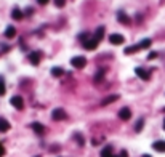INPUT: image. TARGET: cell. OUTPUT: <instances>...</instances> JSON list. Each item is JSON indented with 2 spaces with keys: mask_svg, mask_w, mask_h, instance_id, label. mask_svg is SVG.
<instances>
[{
  "mask_svg": "<svg viewBox=\"0 0 165 157\" xmlns=\"http://www.w3.org/2000/svg\"><path fill=\"white\" fill-rule=\"evenodd\" d=\"M71 64L75 69H84L87 66V58H85V56H75V58L71 60Z\"/></svg>",
  "mask_w": 165,
  "mask_h": 157,
  "instance_id": "cell-1",
  "label": "cell"
},
{
  "mask_svg": "<svg viewBox=\"0 0 165 157\" xmlns=\"http://www.w3.org/2000/svg\"><path fill=\"white\" fill-rule=\"evenodd\" d=\"M109 42H111L112 45H122L123 42H125V39H123V35H120V34H111L109 35Z\"/></svg>",
  "mask_w": 165,
  "mask_h": 157,
  "instance_id": "cell-3",
  "label": "cell"
},
{
  "mask_svg": "<svg viewBox=\"0 0 165 157\" xmlns=\"http://www.w3.org/2000/svg\"><path fill=\"white\" fill-rule=\"evenodd\" d=\"M40 56H42V53H40V51H32V53H29V61H31V64L37 66V64L40 63Z\"/></svg>",
  "mask_w": 165,
  "mask_h": 157,
  "instance_id": "cell-6",
  "label": "cell"
},
{
  "mask_svg": "<svg viewBox=\"0 0 165 157\" xmlns=\"http://www.w3.org/2000/svg\"><path fill=\"white\" fill-rule=\"evenodd\" d=\"M103 76H104V69H100V72L96 74V77H95V82H100L103 79Z\"/></svg>",
  "mask_w": 165,
  "mask_h": 157,
  "instance_id": "cell-21",
  "label": "cell"
},
{
  "mask_svg": "<svg viewBox=\"0 0 165 157\" xmlns=\"http://www.w3.org/2000/svg\"><path fill=\"white\" fill-rule=\"evenodd\" d=\"M117 18H119V21H120L122 24H130V18H128V16H127L122 10H120V11H117Z\"/></svg>",
  "mask_w": 165,
  "mask_h": 157,
  "instance_id": "cell-9",
  "label": "cell"
},
{
  "mask_svg": "<svg viewBox=\"0 0 165 157\" xmlns=\"http://www.w3.org/2000/svg\"><path fill=\"white\" fill-rule=\"evenodd\" d=\"M32 128H34V132L39 133V135H42V133L45 132L44 125H42V123H39V122H34V123H32Z\"/></svg>",
  "mask_w": 165,
  "mask_h": 157,
  "instance_id": "cell-13",
  "label": "cell"
},
{
  "mask_svg": "<svg viewBox=\"0 0 165 157\" xmlns=\"http://www.w3.org/2000/svg\"><path fill=\"white\" fill-rule=\"evenodd\" d=\"M103 35H104V27H103V26H100L98 29H96V32H95V37H93V39L100 42V40L103 39Z\"/></svg>",
  "mask_w": 165,
  "mask_h": 157,
  "instance_id": "cell-14",
  "label": "cell"
},
{
  "mask_svg": "<svg viewBox=\"0 0 165 157\" xmlns=\"http://www.w3.org/2000/svg\"><path fill=\"white\" fill-rule=\"evenodd\" d=\"M10 103H11V106H15L18 111L24 109V101H23L21 96H13V98L10 99Z\"/></svg>",
  "mask_w": 165,
  "mask_h": 157,
  "instance_id": "cell-2",
  "label": "cell"
},
{
  "mask_svg": "<svg viewBox=\"0 0 165 157\" xmlns=\"http://www.w3.org/2000/svg\"><path fill=\"white\" fill-rule=\"evenodd\" d=\"M64 72H63V69L61 67H53L51 69V76H54V77H61Z\"/></svg>",
  "mask_w": 165,
  "mask_h": 157,
  "instance_id": "cell-19",
  "label": "cell"
},
{
  "mask_svg": "<svg viewBox=\"0 0 165 157\" xmlns=\"http://www.w3.org/2000/svg\"><path fill=\"white\" fill-rule=\"evenodd\" d=\"M54 5H56L58 8H63L66 5V0H54Z\"/></svg>",
  "mask_w": 165,
  "mask_h": 157,
  "instance_id": "cell-22",
  "label": "cell"
},
{
  "mask_svg": "<svg viewBox=\"0 0 165 157\" xmlns=\"http://www.w3.org/2000/svg\"><path fill=\"white\" fill-rule=\"evenodd\" d=\"M151 39H144V40H141L140 44H136V47H138V50H146V48H149L151 47Z\"/></svg>",
  "mask_w": 165,
  "mask_h": 157,
  "instance_id": "cell-10",
  "label": "cell"
},
{
  "mask_svg": "<svg viewBox=\"0 0 165 157\" xmlns=\"http://www.w3.org/2000/svg\"><path fill=\"white\" fill-rule=\"evenodd\" d=\"M135 72H136V76H138L140 79H143V80H149L151 79V72L146 71V69H143V67H136Z\"/></svg>",
  "mask_w": 165,
  "mask_h": 157,
  "instance_id": "cell-5",
  "label": "cell"
},
{
  "mask_svg": "<svg viewBox=\"0 0 165 157\" xmlns=\"http://www.w3.org/2000/svg\"><path fill=\"white\" fill-rule=\"evenodd\" d=\"M114 154H112V148L111 146H107V148H104L103 151H101V157H112Z\"/></svg>",
  "mask_w": 165,
  "mask_h": 157,
  "instance_id": "cell-17",
  "label": "cell"
},
{
  "mask_svg": "<svg viewBox=\"0 0 165 157\" xmlns=\"http://www.w3.org/2000/svg\"><path fill=\"white\" fill-rule=\"evenodd\" d=\"M143 157H151V155H149V154H144V155H143Z\"/></svg>",
  "mask_w": 165,
  "mask_h": 157,
  "instance_id": "cell-27",
  "label": "cell"
},
{
  "mask_svg": "<svg viewBox=\"0 0 165 157\" xmlns=\"http://www.w3.org/2000/svg\"><path fill=\"white\" fill-rule=\"evenodd\" d=\"M119 117H120L122 120H130V117H131V111H130L128 107H122V109L119 111Z\"/></svg>",
  "mask_w": 165,
  "mask_h": 157,
  "instance_id": "cell-7",
  "label": "cell"
},
{
  "mask_svg": "<svg viewBox=\"0 0 165 157\" xmlns=\"http://www.w3.org/2000/svg\"><path fill=\"white\" fill-rule=\"evenodd\" d=\"M84 47H85L87 50H96V47H98V40H95V39L85 40V42H84Z\"/></svg>",
  "mask_w": 165,
  "mask_h": 157,
  "instance_id": "cell-8",
  "label": "cell"
},
{
  "mask_svg": "<svg viewBox=\"0 0 165 157\" xmlns=\"http://www.w3.org/2000/svg\"><path fill=\"white\" fill-rule=\"evenodd\" d=\"M11 16H13V19H23V13L19 8H15L11 11Z\"/></svg>",
  "mask_w": 165,
  "mask_h": 157,
  "instance_id": "cell-18",
  "label": "cell"
},
{
  "mask_svg": "<svg viewBox=\"0 0 165 157\" xmlns=\"http://www.w3.org/2000/svg\"><path fill=\"white\" fill-rule=\"evenodd\" d=\"M163 130H165V120H163Z\"/></svg>",
  "mask_w": 165,
  "mask_h": 157,
  "instance_id": "cell-28",
  "label": "cell"
},
{
  "mask_svg": "<svg viewBox=\"0 0 165 157\" xmlns=\"http://www.w3.org/2000/svg\"><path fill=\"white\" fill-rule=\"evenodd\" d=\"M156 58H157V51H151L147 55V60H156Z\"/></svg>",
  "mask_w": 165,
  "mask_h": 157,
  "instance_id": "cell-24",
  "label": "cell"
},
{
  "mask_svg": "<svg viewBox=\"0 0 165 157\" xmlns=\"http://www.w3.org/2000/svg\"><path fill=\"white\" fill-rule=\"evenodd\" d=\"M117 99H119V95H111L109 98L103 99V106H106V104H111L112 101H117Z\"/></svg>",
  "mask_w": 165,
  "mask_h": 157,
  "instance_id": "cell-15",
  "label": "cell"
},
{
  "mask_svg": "<svg viewBox=\"0 0 165 157\" xmlns=\"http://www.w3.org/2000/svg\"><path fill=\"white\" fill-rule=\"evenodd\" d=\"M120 157H127V151H122L120 152Z\"/></svg>",
  "mask_w": 165,
  "mask_h": 157,
  "instance_id": "cell-26",
  "label": "cell"
},
{
  "mask_svg": "<svg viewBox=\"0 0 165 157\" xmlns=\"http://www.w3.org/2000/svg\"><path fill=\"white\" fill-rule=\"evenodd\" d=\"M10 130V123L5 119H0V132H8Z\"/></svg>",
  "mask_w": 165,
  "mask_h": 157,
  "instance_id": "cell-16",
  "label": "cell"
},
{
  "mask_svg": "<svg viewBox=\"0 0 165 157\" xmlns=\"http://www.w3.org/2000/svg\"><path fill=\"white\" fill-rule=\"evenodd\" d=\"M143 127H144V120L140 119L138 122H136V125H135V130H136V132H141V128H143Z\"/></svg>",
  "mask_w": 165,
  "mask_h": 157,
  "instance_id": "cell-20",
  "label": "cell"
},
{
  "mask_svg": "<svg viewBox=\"0 0 165 157\" xmlns=\"http://www.w3.org/2000/svg\"><path fill=\"white\" fill-rule=\"evenodd\" d=\"M112 157H119V155H112Z\"/></svg>",
  "mask_w": 165,
  "mask_h": 157,
  "instance_id": "cell-29",
  "label": "cell"
},
{
  "mask_svg": "<svg viewBox=\"0 0 165 157\" xmlns=\"http://www.w3.org/2000/svg\"><path fill=\"white\" fill-rule=\"evenodd\" d=\"M152 148L159 152H165V141H156L152 144Z\"/></svg>",
  "mask_w": 165,
  "mask_h": 157,
  "instance_id": "cell-11",
  "label": "cell"
},
{
  "mask_svg": "<svg viewBox=\"0 0 165 157\" xmlns=\"http://www.w3.org/2000/svg\"><path fill=\"white\" fill-rule=\"evenodd\" d=\"M5 92H7V88H5V83H3V82H0V96H2V95H5Z\"/></svg>",
  "mask_w": 165,
  "mask_h": 157,
  "instance_id": "cell-23",
  "label": "cell"
},
{
  "mask_svg": "<svg viewBox=\"0 0 165 157\" xmlns=\"http://www.w3.org/2000/svg\"><path fill=\"white\" fill-rule=\"evenodd\" d=\"M15 35H16V29H15L13 26H8L7 31H5V37H7V39H13Z\"/></svg>",
  "mask_w": 165,
  "mask_h": 157,
  "instance_id": "cell-12",
  "label": "cell"
},
{
  "mask_svg": "<svg viewBox=\"0 0 165 157\" xmlns=\"http://www.w3.org/2000/svg\"><path fill=\"white\" fill-rule=\"evenodd\" d=\"M37 2H39L40 5H47V3L50 2V0H37Z\"/></svg>",
  "mask_w": 165,
  "mask_h": 157,
  "instance_id": "cell-25",
  "label": "cell"
},
{
  "mask_svg": "<svg viewBox=\"0 0 165 157\" xmlns=\"http://www.w3.org/2000/svg\"><path fill=\"white\" fill-rule=\"evenodd\" d=\"M51 117H53V120H63V119H66V112H64V109H61V107L53 109Z\"/></svg>",
  "mask_w": 165,
  "mask_h": 157,
  "instance_id": "cell-4",
  "label": "cell"
},
{
  "mask_svg": "<svg viewBox=\"0 0 165 157\" xmlns=\"http://www.w3.org/2000/svg\"><path fill=\"white\" fill-rule=\"evenodd\" d=\"M35 157H40V155H35Z\"/></svg>",
  "mask_w": 165,
  "mask_h": 157,
  "instance_id": "cell-30",
  "label": "cell"
}]
</instances>
